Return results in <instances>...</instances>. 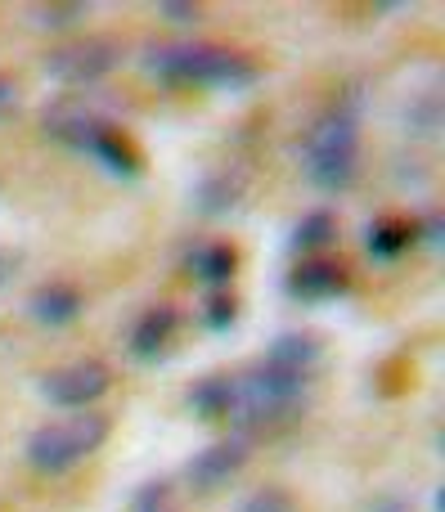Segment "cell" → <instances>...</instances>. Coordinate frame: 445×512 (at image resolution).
I'll use <instances>...</instances> for the list:
<instances>
[{"instance_id": "obj_23", "label": "cell", "mask_w": 445, "mask_h": 512, "mask_svg": "<svg viewBox=\"0 0 445 512\" xmlns=\"http://www.w3.org/2000/svg\"><path fill=\"white\" fill-rule=\"evenodd\" d=\"M18 104V81L9 77V72H0V117H9Z\"/></svg>"}, {"instance_id": "obj_20", "label": "cell", "mask_w": 445, "mask_h": 512, "mask_svg": "<svg viewBox=\"0 0 445 512\" xmlns=\"http://www.w3.org/2000/svg\"><path fill=\"white\" fill-rule=\"evenodd\" d=\"M131 512H171V495H167V486H144L140 495H135Z\"/></svg>"}, {"instance_id": "obj_4", "label": "cell", "mask_w": 445, "mask_h": 512, "mask_svg": "<svg viewBox=\"0 0 445 512\" xmlns=\"http://www.w3.org/2000/svg\"><path fill=\"white\" fill-rule=\"evenodd\" d=\"M302 167L306 180L324 194H347L360 176V126L351 113L333 108L306 131L302 144Z\"/></svg>"}, {"instance_id": "obj_21", "label": "cell", "mask_w": 445, "mask_h": 512, "mask_svg": "<svg viewBox=\"0 0 445 512\" xmlns=\"http://www.w3.org/2000/svg\"><path fill=\"white\" fill-rule=\"evenodd\" d=\"M158 14L171 18L176 27H189V23H198V18H203V9H198V5H180V0H162Z\"/></svg>"}, {"instance_id": "obj_13", "label": "cell", "mask_w": 445, "mask_h": 512, "mask_svg": "<svg viewBox=\"0 0 445 512\" xmlns=\"http://www.w3.org/2000/svg\"><path fill=\"white\" fill-rule=\"evenodd\" d=\"M185 265L194 270V279H203L207 288L221 292L225 283L234 279V270H239V252H234L230 243H198V248L185 256Z\"/></svg>"}, {"instance_id": "obj_10", "label": "cell", "mask_w": 445, "mask_h": 512, "mask_svg": "<svg viewBox=\"0 0 445 512\" xmlns=\"http://www.w3.org/2000/svg\"><path fill=\"white\" fill-rule=\"evenodd\" d=\"M288 292L297 301H333L338 292H347V270L338 261H302L293 274H288Z\"/></svg>"}, {"instance_id": "obj_7", "label": "cell", "mask_w": 445, "mask_h": 512, "mask_svg": "<svg viewBox=\"0 0 445 512\" xmlns=\"http://www.w3.org/2000/svg\"><path fill=\"white\" fill-rule=\"evenodd\" d=\"M243 468H248V441L243 436H225V441H212L207 450H198L185 463V486L198 499H212L221 490H230Z\"/></svg>"}, {"instance_id": "obj_17", "label": "cell", "mask_w": 445, "mask_h": 512, "mask_svg": "<svg viewBox=\"0 0 445 512\" xmlns=\"http://www.w3.org/2000/svg\"><path fill=\"white\" fill-rule=\"evenodd\" d=\"M86 14L90 9L86 5H36L32 9V18H36V27H50V32H68V27H77V23H86Z\"/></svg>"}, {"instance_id": "obj_18", "label": "cell", "mask_w": 445, "mask_h": 512, "mask_svg": "<svg viewBox=\"0 0 445 512\" xmlns=\"http://www.w3.org/2000/svg\"><path fill=\"white\" fill-rule=\"evenodd\" d=\"M239 512H302V508H297V499L288 495V490H279V486H261V490H252V495L243 499Z\"/></svg>"}, {"instance_id": "obj_11", "label": "cell", "mask_w": 445, "mask_h": 512, "mask_svg": "<svg viewBox=\"0 0 445 512\" xmlns=\"http://www.w3.org/2000/svg\"><path fill=\"white\" fill-rule=\"evenodd\" d=\"M81 153H86V158H95V162H104L113 176H140V167H144V158H140V149L131 144V135L117 131L113 122L99 126Z\"/></svg>"}, {"instance_id": "obj_25", "label": "cell", "mask_w": 445, "mask_h": 512, "mask_svg": "<svg viewBox=\"0 0 445 512\" xmlns=\"http://www.w3.org/2000/svg\"><path fill=\"white\" fill-rule=\"evenodd\" d=\"M423 239H428V243H441V216H428V225H423Z\"/></svg>"}, {"instance_id": "obj_15", "label": "cell", "mask_w": 445, "mask_h": 512, "mask_svg": "<svg viewBox=\"0 0 445 512\" xmlns=\"http://www.w3.org/2000/svg\"><path fill=\"white\" fill-rule=\"evenodd\" d=\"M414 239H419V230H414L410 221H378V225H369V252H374L378 261H396V256H405Z\"/></svg>"}, {"instance_id": "obj_8", "label": "cell", "mask_w": 445, "mask_h": 512, "mask_svg": "<svg viewBox=\"0 0 445 512\" xmlns=\"http://www.w3.org/2000/svg\"><path fill=\"white\" fill-rule=\"evenodd\" d=\"M81 310H86V297H81V288L68 279H50V283H41V288H32V297H27V315L41 328L77 324Z\"/></svg>"}, {"instance_id": "obj_9", "label": "cell", "mask_w": 445, "mask_h": 512, "mask_svg": "<svg viewBox=\"0 0 445 512\" xmlns=\"http://www.w3.org/2000/svg\"><path fill=\"white\" fill-rule=\"evenodd\" d=\"M176 328H180V310L176 306H149L140 319H135L131 328V342H126V351H131V360L140 364H153L167 355V346L176 342Z\"/></svg>"}, {"instance_id": "obj_3", "label": "cell", "mask_w": 445, "mask_h": 512, "mask_svg": "<svg viewBox=\"0 0 445 512\" xmlns=\"http://www.w3.org/2000/svg\"><path fill=\"white\" fill-rule=\"evenodd\" d=\"M108 432H113V423L99 409H77L68 418H54V423L36 427L27 436V445H23L27 468H36L41 477H63L77 463H86L95 450H104Z\"/></svg>"}, {"instance_id": "obj_6", "label": "cell", "mask_w": 445, "mask_h": 512, "mask_svg": "<svg viewBox=\"0 0 445 512\" xmlns=\"http://www.w3.org/2000/svg\"><path fill=\"white\" fill-rule=\"evenodd\" d=\"M113 387V369L104 360H72V364H59L41 378V396L59 409H90L95 400L108 396Z\"/></svg>"}, {"instance_id": "obj_24", "label": "cell", "mask_w": 445, "mask_h": 512, "mask_svg": "<svg viewBox=\"0 0 445 512\" xmlns=\"http://www.w3.org/2000/svg\"><path fill=\"white\" fill-rule=\"evenodd\" d=\"M369 512H414V504L410 499H401V495H383V499L369 504Z\"/></svg>"}, {"instance_id": "obj_1", "label": "cell", "mask_w": 445, "mask_h": 512, "mask_svg": "<svg viewBox=\"0 0 445 512\" xmlns=\"http://www.w3.org/2000/svg\"><path fill=\"white\" fill-rule=\"evenodd\" d=\"M144 72L167 86H203V90H243L261 77L257 63L225 45L207 41H167L144 50Z\"/></svg>"}, {"instance_id": "obj_14", "label": "cell", "mask_w": 445, "mask_h": 512, "mask_svg": "<svg viewBox=\"0 0 445 512\" xmlns=\"http://www.w3.org/2000/svg\"><path fill=\"white\" fill-rule=\"evenodd\" d=\"M243 189H248V176H243V171H212V176L198 185L194 203L203 216H225L243 198Z\"/></svg>"}, {"instance_id": "obj_12", "label": "cell", "mask_w": 445, "mask_h": 512, "mask_svg": "<svg viewBox=\"0 0 445 512\" xmlns=\"http://www.w3.org/2000/svg\"><path fill=\"white\" fill-rule=\"evenodd\" d=\"M320 355H324L320 351V337H311V333H284V337H275V342H270V351H266V360H261V364L311 378L315 364H320Z\"/></svg>"}, {"instance_id": "obj_2", "label": "cell", "mask_w": 445, "mask_h": 512, "mask_svg": "<svg viewBox=\"0 0 445 512\" xmlns=\"http://www.w3.org/2000/svg\"><path fill=\"white\" fill-rule=\"evenodd\" d=\"M311 378L284 373L270 364H252L243 373H230V405H225V427L234 432H261L270 423H288L306 409Z\"/></svg>"}, {"instance_id": "obj_5", "label": "cell", "mask_w": 445, "mask_h": 512, "mask_svg": "<svg viewBox=\"0 0 445 512\" xmlns=\"http://www.w3.org/2000/svg\"><path fill=\"white\" fill-rule=\"evenodd\" d=\"M122 63V45L113 36H77L41 59V72L59 86H95Z\"/></svg>"}, {"instance_id": "obj_22", "label": "cell", "mask_w": 445, "mask_h": 512, "mask_svg": "<svg viewBox=\"0 0 445 512\" xmlns=\"http://www.w3.org/2000/svg\"><path fill=\"white\" fill-rule=\"evenodd\" d=\"M23 270V252H14V248H0V292L14 283V274Z\"/></svg>"}, {"instance_id": "obj_19", "label": "cell", "mask_w": 445, "mask_h": 512, "mask_svg": "<svg viewBox=\"0 0 445 512\" xmlns=\"http://www.w3.org/2000/svg\"><path fill=\"white\" fill-rule=\"evenodd\" d=\"M234 319H239V306H234L230 292H212V297L203 301V324L212 328V333H225V328H234Z\"/></svg>"}, {"instance_id": "obj_16", "label": "cell", "mask_w": 445, "mask_h": 512, "mask_svg": "<svg viewBox=\"0 0 445 512\" xmlns=\"http://www.w3.org/2000/svg\"><path fill=\"white\" fill-rule=\"evenodd\" d=\"M333 239H338V221H333V212L302 216V221H297V230H293V248L297 252H320V248H329Z\"/></svg>"}]
</instances>
